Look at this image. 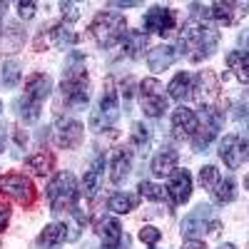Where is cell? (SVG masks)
<instances>
[{
  "mask_svg": "<svg viewBox=\"0 0 249 249\" xmlns=\"http://www.w3.org/2000/svg\"><path fill=\"white\" fill-rule=\"evenodd\" d=\"M219 45V33L207 20L192 18L179 33V53L190 62H202Z\"/></svg>",
  "mask_w": 249,
  "mask_h": 249,
  "instance_id": "6da1fadb",
  "label": "cell"
},
{
  "mask_svg": "<svg viewBox=\"0 0 249 249\" xmlns=\"http://www.w3.org/2000/svg\"><path fill=\"white\" fill-rule=\"evenodd\" d=\"M62 100L70 107H88L90 102V90H88V70H85V60L80 53L70 55L68 68L62 70Z\"/></svg>",
  "mask_w": 249,
  "mask_h": 249,
  "instance_id": "7a4b0ae2",
  "label": "cell"
},
{
  "mask_svg": "<svg viewBox=\"0 0 249 249\" xmlns=\"http://www.w3.org/2000/svg\"><path fill=\"white\" fill-rule=\"evenodd\" d=\"M50 92H53V80H50V75L35 72V75L28 77V82H25V95L18 100L20 117H23L28 124H33V122L40 117V107H43V102L50 97Z\"/></svg>",
  "mask_w": 249,
  "mask_h": 249,
  "instance_id": "3957f363",
  "label": "cell"
},
{
  "mask_svg": "<svg viewBox=\"0 0 249 249\" xmlns=\"http://www.w3.org/2000/svg\"><path fill=\"white\" fill-rule=\"evenodd\" d=\"M127 33V23H124V15L115 13V10H102L95 15V20L90 23V35L97 40L100 48H112Z\"/></svg>",
  "mask_w": 249,
  "mask_h": 249,
  "instance_id": "277c9868",
  "label": "cell"
},
{
  "mask_svg": "<svg viewBox=\"0 0 249 249\" xmlns=\"http://www.w3.org/2000/svg\"><path fill=\"white\" fill-rule=\"evenodd\" d=\"M77 197H80V190H77V182L70 172H60L48 184V199H50V207H53L55 214L75 212L77 210Z\"/></svg>",
  "mask_w": 249,
  "mask_h": 249,
  "instance_id": "5b68a950",
  "label": "cell"
},
{
  "mask_svg": "<svg viewBox=\"0 0 249 249\" xmlns=\"http://www.w3.org/2000/svg\"><path fill=\"white\" fill-rule=\"evenodd\" d=\"M222 230V222L212 217V207L210 204H197L195 210L182 219V234L187 239H199L197 234H212L217 237Z\"/></svg>",
  "mask_w": 249,
  "mask_h": 249,
  "instance_id": "8992f818",
  "label": "cell"
},
{
  "mask_svg": "<svg viewBox=\"0 0 249 249\" xmlns=\"http://www.w3.org/2000/svg\"><path fill=\"white\" fill-rule=\"evenodd\" d=\"M0 192L15 202H20L23 207H33L37 199V190H35L33 179L25 175H18V172L0 175Z\"/></svg>",
  "mask_w": 249,
  "mask_h": 249,
  "instance_id": "52a82bcc",
  "label": "cell"
},
{
  "mask_svg": "<svg viewBox=\"0 0 249 249\" xmlns=\"http://www.w3.org/2000/svg\"><path fill=\"white\" fill-rule=\"evenodd\" d=\"M120 117V102H117V90L112 88V80H107V85H105V92H102L100 97V107L92 112L90 117V127L95 132H102V130H107L112 127V124L117 122Z\"/></svg>",
  "mask_w": 249,
  "mask_h": 249,
  "instance_id": "ba28073f",
  "label": "cell"
},
{
  "mask_svg": "<svg viewBox=\"0 0 249 249\" xmlns=\"http://www.w3.org/2000/svg\"><path fill=\"white\" fill-rule=\"evenodd\" d=\"M140 100H142V112L147 117H162L167 110V95L155 77L140 82Z\"/></svg>",
  "mask_w": 249,
  "mask_h": 249,
  "instance_id": "9c48e42d",
  "label": "cell"
},
{
  "mask_svg": "<svg viewBox=\"0 0 249 249\" xmlns=\"http://www.w3.org/2000/svg\"><path fill=\"white\" fill-rule=\"evenodd\" d=\"M219 157L230 170H239L249 160V137L242 135H227L219 144Z\"/></svg>",
  "mask_w": 249,
  "mask_h": 249,
  "instance_id": "30bf717a",
  "label": "cell"
},
{
  "mask_svg": "<svg viewBox=\"0 0 249 249\" xmlns=\"http://www.w3.org/2000/svg\"><path fill=\"white\" fill-rule=\"evenodd\" d=\"M195 92V100L199 102V105H204L207 110L210 107H217L219 105V97H222V85H219V77L212 72V70H204L199 77H197V85L192 88Z\"/></svg>",
  "mask_w": 249,
  "mask_h": 249,
  "instance_id": "8fae6325",
  "label": "cell"
},
{
  "mask_svg": "<svg viewBox=\"0 0 249 249\" xmlns=\"http://www.w3.org/2000/svg\"><path fill=\"white\" fill-rule=\"evenodd\" d=\"M82 135H85V127H82L77 120H70V117H60L55 122V127H53L55 144H57V147H65V150L80 147Z\"/></svg>",
  "mask_w": 249,
  "mask_h": 249,
  "instance_id": "7c38bea8",
  "label": "cell"
},
{
  "mask_svg": "<svg viewBox=\"0 0 249 249\" xmlns=\"http://www.w3.org/2000/svg\"><path fill=\"white\" fill-rule=\"evenodd\" d=\"M219 127H222V110H219V107L204 110V124H199L197 135L192 137V147H195V152H204L207 147H210V142L217 137Z\"/></svg>",
  "mask_w": 249,
  "mask_h": 249,
  "instance_id": "4fadbf2b",
  "label": "cell"
},
{
  "mask_svg": "<svg viewBox=\"0 0 249 249\" xmlns=\"http://www.w3.org/2000/svg\"><path fill=\"white\" fill-rule=\"evenodd\" d=\"M247 13H249V3H222V0H217V3L207 8V18L219 25H234Z\"/></svg>",
  "mask_w": 249,
  "mask_h": 249,
  "instance_id": "5bb4252c",
  "label": "cell"
},
{
  "mask_svg": "<svg viewBox=\"0 0 249 249\" xmlns=\"http://www.w3.org/2000/svg\"><path fill=\"white\" fill-rule=\"evenodd\" d=\"M175 10L172 8H162V5H155L147 10V15H144V30L150 33H157V35H167L175 30Z\"/></svg>",
  "mask_w": 249,
  "mask_h": 249,
  "instance_id": "9a60e30c",
  "label": "cell"
},
{
  "mask_svg": "<svg viewBox=\"0 0 249 249\" xmlns=\"http://www.w3.org/2000/svg\"><path fill=\"white\" fill-rule=\"evenodd\" d=\"M199 130V117L195 115V110L190 107H177L172 112V132L177 140H187V137H195Z\"/></svg>",
  "mask_w": 249,
  "mask_h": 249,
  "instance_id": "2e32d148",
  "label": "cell"
},
{
  "mask_svg": "<svg viewBox=\"0 0 249 249\" xmlns=\"http://www.w3.org/2000/svg\"><path fill=\"white\" fill-rule=\"evenodd\" d=\"M167 195H170L172 204H184L187 199L192 197V175L187 170L172 172L170 182H167Z\"/></svg>",
  "mask_w": 249,
  "mask_h": 249,
  "instance_id": "e0dca14e",
  "label": "cell"
},
{
  "mask_svg": "<svg viewBox=\"0 0 249 249\" xmlns=\"http://www.w3.org/2000/svg\"><path fill=\"white\" fill-rule=\"evenodd\" d=\"M95 232L97 237L105 242V247H117L122 244V224L115 219V217H102L97 224H95Z\"/></svg>",
  "mask_w": 249,
  "mask_h": 249,
  "instance_id": "ac0fdd59",
  "label": "cell"
},
{
  "mask_svg": "<svg viewBox=\"0 0 249 249\" xmlns=\"http://www.w3.org/2000/svg\"><path fill=\"white\" fill-rule=\"evenodd\" d=\"M130 170H132V152H130V150H124V147L115 150V155H112V170H110V179H112L115 184H122L124 179H127Z\"/></svg>",
  "mask_w": 249,
  "mask_h": 249,
  "instance_id": "d6986e66",
  "label": "cell"
},
{
  "mask_svg": "<svg viewBox=\"0 0 249 249\" xmlns=\"http://www.w3.org/2000/svg\"><path fill=\"white\" fill-rule=\"evenodd\" d=\"M68 230H70V227H68L65 222H53V224H48L45 230L37 234V247L53 249V247L62 244V242L68 239Z\"/></svg>",
  "mask_w": 249,
  "mask_h": 249,
  "instance_id": "ffe728a7",
  "label": "cell"
},
{
  "mask_svg": "<svg viewBox=\"0 0 249 249\" xmlns=\"http://www.w3.org/2000/svg\"><path fill=\"white\" fill-rule=\"evenodd\" d=\"M175 60H177V50H175L172 45H160V48H155V50L147 53V65H150V70H155V72L167 70Z\"/></svg>",
  "mask_w": 249,
  "mask_h": 249,
  "instance_id": "44dd1931",
  "label": "cell"
},
{
  "mask_svg": "<svg viewBox=\"0 0 249 249\" xmlns=\"http://www.w3.org/2000/svg\"><path fill=\"white\" fill-rule=\"evenodd\" d=\"M102 167H105V157L100 155V157L92 162V167L85 172V177H82V192H85V197H88V199H92V197L97 195V190H100Z\"/></svg>",
  "mask_w": 249,
  "mask_h": 249,
  "instance_id": "7402d4cb",
  "label": "cell"
},
{
  "mask_svg": "<svg viewBox=\"0 0 249 249\" xmlns=\"http://www.w3.org/2000/svg\"><path fill=\"white\" fill-rule=\"evenodd\" d=\"M50 40L55 48H70L77 43V33L72 30V25L68 23V20H62V23H55L50 28Z\"/></svg>",
  "mask_w": 249,
  "mask_h": 249,
  "instance_id": "603a6c76",
  "label": "cell"
},
{
  "mask_svg": "<svg viewBox=\"0 0 249 249\" xmlns=\"http://www.w3.org/2000/svg\"><path fill=\"white\" fill-rule=\"evenodd\" d=\"M25 167L33 175H37V177H45V175H50L55 170V155L53 152H37V155L25 160Z\"/></svg>",
  "mask_w": 249,
  "mask_h": 249,
  "instance_id": "cb8c5ba5",
  "label": "cell"
},
{
  "mask_svg": "<svg viewBox=\"0 0 249 249\" xmlns=\"http://www.w3.org/2000/svg\"><path fill=\"white\" fill-rule=\"evenodd\" d=\"M177 160H179L177 150H164V152H160V155L152 160V172H155V177H167V175H172V172L177 170Z\"/></svg>",
  "mask_w": 249,
  "mask_h": 249,
  "instance_id": "d4e9b609",
  "label": "cell"
},
{
  "mask_svg": "<svg viewBox=\"0 0 249 249\" xmlns=\"http://www.w3.org/2000/svg\"><path fill=\"white\" fill-rule=\"evenodd\" d=\"M120 45H122V53L124 55L137 57L144 48H147V35L140 33V30H127V33H124V37L120 40Z\"/></svg>",
  "mask_w": 249,
  "mask_h": 249,
  "instance_id": "484cf974",
  "label": "cell"
},
{
  "mask_svg": "<svg viewBox=\"0 0 249 249\" xmlns=\"http://www.w3.org/2000/svg\"><path fill=\"white\" fill-rule=\"evenodd\" d=\"M227 65H230L232 75L242 82H249V53L244 50H234L227 55Z\"/></svg>",
  "mask_w": 249,
  "mask_h": 249,
  "instance_id": "4316f807",
  "label": "cell"
},
{
  "mask_svg": "<svg viewBox=\"0 0 249 249\" xmlns=\"http://www.w3.org/2000/svg\"><path fill=\"white\" fill-rule=\"evenodd\" d=\"M192 88H195V80L187 75V72H177L175 77H172V82H170V97H175V100H184V97H190L192 95Z\"/></svg>",
  "mask_w": 249,
  "mask_h": 249,
  "instance_id": "83f0119b",
  "label": "cell"
},
{
  "mask_svg": "<svg viewBox=\"0 0 249 249\" xmlns=\"http://www.w3.org/2000/svg\"><path fill=\"white\" fill-rule=\"evenodd\" d=\"M237 197V182L232 177H224L214 184V190H212V199L217 204H230L232 199Z\"/></svg>",
  "mask_w": 249,
  "mask_h": 249,
  "instance_id": "f1b7e54d",
  "label": "cell"
},
{
  "mask_svg": "<svg viewBox=\"0 0 249 249\" xmlns=\"http://www.w3.org/2000/svg\"><path fill=\"white\" fill-rule=\"evenodd\" d=\"M107 207H110V210H112L115 214H127V212H132L135 207H137V197H135V195L117 192V195H112V197H110Z\"/></svg>",
  "mask_w": 249,
  "mask_h": 249,
  "instance_id": "f546056e",
  "label": "cell"
},
{
  "mask_svg": "<svg viewBox=\"0 0 249 249\" xmlns=\"http://www.w3.org/2000/svg\"><path fill=\"white\" fill-rule=\"evenodd\" d=\"M150 127L144 122H135L132 124V132H130V144L132 147H137V150H144L150 144Z\"/></svg>",
  "mask_w": 249,
  "mask_h": 249,
  "instance_id": "4dcf8cb0",
  "label": "cell"
},
{
  "mask_svg": "<svg viewBox=\"0 0 249 249\" xmlns=\"http://www.w3.org/2000/svg\"><path fill=\"white\" fill-rule=\"evenodd\" d=\"M137 190H140V195L144 199H150V202H164L167 199V190L160 187V184H155V182H140Z\"/></svg>",
  "mask_w": 249,
  "mask_h": 249,
  "instance_id": "1f68e13d",
  "label": "cell"
},
{
  "mask_svg": "<svg viewBox=\"0 0 249 249\" xmlns=\"http://www.w3.org/2000/svg\"><path fill=\"white\" fill-rule=\"evenodd\" d=\"M3 82H5V88H15L20 82V60L18 57H10L3 62Z\"/></svg>",
  "mask_w": 249,
  "mask_h": 249,
  "instance_id": "d6a6232c",
  "label": "cell"
},
{
  "mask_svg": "<svg viewBox=\"0 0 249 249\" xmlns=\"http://www.w3.org/2000/svg\"><path fill=\"white\" fill-rule=\"evenodd\" d=\"M222 177H219V170L214 167V164H204V167L199 170V184L204 187V190H214V184L219 182Z\"/></svg>",
  "mask_w": 249,
  "mask_h": 249,
  "instance_id": "836d02e7",
  "label": "cell"
},
{
  "mask_svg": "<svg viewBox=\"0 0 249 249\" xmlns=\"http://www.w3.org/2000/svg\"><path fill=\"white\" fill-rule=\"evenodd\" d=\"M160 239H162V232L157 230V227H152V224H144L142 230H140V242H144V244L157 247Z\"/></svg>",
  "mask_w": 249,
  "mask_h": 249,
  "instance_id": "e575fe53",
  "label": "cell"
},
{
  "mask_svg": "<svg viewBox=\"0 0 249 249\" xmlns=\"http://www.w3.org/2000/svg\"><path fill=\"white\" fill-rule=\"evenodd\" d=\"M60 10H62V15L68 18V23H72V20L80 18V5L77 3H60Z\"/></svg>",
  "mask_w": 249,
  "mask_h": 249,
  "instance_id": "d590c367",
  "label": "cell"
},
{
  "mask_svg": "<svg viewBox=\"0 0 249 249\" xmlns=\"http://www.w3.org/2000/svg\"><path fill=\"white\" fill-rule=\"evenodd\" d=\"M35 3H33V0H28V3H25V0H20V3H18V15L20 18H23V20H30L33 15H35Z\"/></svg>",
  "mask_w": 249,
  "mask_h": 249,
  "instance_id": "8d00e7d4",
  "label": "cell"
},
{
  "mask_svg": "<svg viewBox=\"0 0 249 249\" xmlns=\"http://www.w3.org/2000/svg\"><path fill=\"white\" fill-rule=\"evenodd\" d=\"M8 219H10V204H5V202H0V232L5 230V224H8Z\"/></svg>",
  "mask_w": 249,
  "mask_h": 249,
  "instance_id": "74e56055",
  "label": "cell"
},
{
  "mask_svg": "<svg viewBox=\"0 0 249 249\" xmlns=\"http://www.w3.org/2000/svg\"><path fill=\"white\" fill-rule=\"evenodd\" d=\"M234 117H237V122H244L247 127H249V105H239L237 112H234Z\"/></svg>",
  "mask_w": 249,
  "mask_h": 249,
  "instance_id": "f35d334b",
  "label": "cell"
},
{
  "mask_svg": "<svg viewBox=\"0 0 249 249\" xmlns=\"http://www.w3.org/2000/svg\"><path fill=\"white\" fill-rule=\"evenodd\" d=\"M132 88H135V80L132 77H127L122 82V95H124V102H130V97H132Z\"/></svg>",
  "mask_w": 249,
  "mask_h": 249,
  "instance_id": "ab89813d",
  "label": "cell"
},
{
  "mask_svg": "<svg viewBox=\"0 0 249 249\" xmlns=\"http://www.w3.org/2000/svg\"><path fill=\"white\" fill-rule=\"evenodd\" d=\"M182 249H204V242L202 239H184Z\"/></svg>",
  "mask_w": 249,
  "mask_h": 249,
  "instance_id": "60d3db41",
  "label": "cell"
},
{
  "mask_svg": "<svg viewBox=\"0 0 249 249\" xmlns=\"http://www.w3.org/2000/svg\"><path fill=\"white\" fill-rule=\"evenodd\" d=\"M115 8H137L140 0H117V3H112Z\"/></svg>",
  "mask_w": 249,
  "mask_h": 249,
  "instance_id": "b9f144b4",
  "label": "cell"
},
{
  "mask_svg": "<svg viewBox=\"0 0 249 249\" xmlns=\"http://www.w3.org/2000/svg\"><path fill=\"white\" fill-rule=\"evenodd\" d=\"M239 45H242V48L249 53V30H244V33L239 35Z\"/></svg>",
  "mask_w": 249,
  "mask_h": 249,
  "instance_id": "7bdbcfd3",
  "label": "cell"
},
{
  "mask_svg": "<svg viewBox=\"0 0 249 249\" xmlns=\"http://www.w3.org/2000/svg\"><path fill=\"white\" fill-rule=\"evenodd\" d=\"M5 10H8V3H0V23H3V15H5Z\"/></svg>",
  "mask_w": 249,
  "mask_h": 249,
  "instance_id": "ee69618b",
  "label": "cell"
},
{
  "mask_svg": "<svg viewBox=\"0 0 249 249\" xmlns=\"http://www.w3.org/2000/svg\"><path fill=\"white\" fill-rule=\"evenodd\" d=\"M102 249H127V242H124V244H117V247H102Z\"/></svg>",
  "mask_w": 249,
  "mask_h": 249,
  "instance_id": "f6af8a7d",
  "label": "cell"
},
{
  "mask_svg": "<svg viewBox=\"0 0 249 249\" xmlns=\"http://www.w3.org/2000/svg\"><path fill=\"white\" fill-rule=\"evenodd\" d=\"M219 249H237V247H234V244H222Z\"/></svg>",
  "mask_w": 249,
  "mask_h": 249,
  "instance_id": "bcb514c9",
  "label": "cell"
},
{
  "mask_svg": "<svg viewBox=\"0 0 249 249\" xmlns=\"http://www.w3.org/2000/svg\"><path fill=\"white\" fill-rule=\"evenodd\" d=\"M3 147H5V142H3V132H0V152H3Z\"/></svg>",
  "mask_w": 249,
  "mask_h": 249,
  "instance_id": "7dc6e473",
  "label": "cell"
},
{
  "mask_svg": "<svg viewBox=\"0 0 249 249\" xmlns=\"http://www.w3.org/2000/svg\"><path fill=\"white\" fill-rule=\"evenodd\" d=\"M244 187H247V190H249V175H247V179H244Z\"/></svg>",
  "mask_w": 249,
  "mask_h": 249,
  "instance_id": "c3c4849f",
  "label": "cell"
},
{
  "mask_svg": "<svg viewBox=\"0 0 249 249\" xmlns=\"http://www.w3.org/2000/svg\"><path fill=\"white\" fill-rule=\"evenodd\" d=\"M150 249H160V247H150Z\"/></svg>",
  "mask_w": 249,
  "mask_h": 249,
  "instance_id": "681fc988",
  "label": "cell"
},
{
  "mask_svg": "<svg viewBox=\"0 0 249 249\" xmlns=\"http://www.w3.org/2000/svg\"><path fill=\"white\" fill-rule=\"evenodd\" d=\"M0 110H3V105H0Z\"/></svg>",
  "mask_w": 249,
  "mask_h": 249,
  "instance_id": "f907efd6",
  "label": "cell"
}]
</instances>
